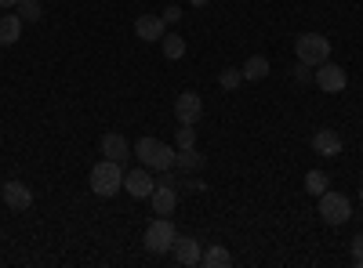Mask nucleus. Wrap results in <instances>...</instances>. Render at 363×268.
<instances>
[{"label":"nucleus","mask_w":363,"mask_h":268,"mask_svg":"<svg viewBox=\"0 0 363 268\" xmlns=\"http://www.w3.org/2000/svg\"><path fill=\"white\" fill-rule=\"evenodd\" d=\"M135 156H138L142 167H149L153 174H160V170H174L178 148H171V145L160 141V138H138V141H135Z\"/></svg>","instance_id":"obj_1"},{"label":"nucleus","mask_w":363,"mask_h":268,"mask_svg":"<svg viewBox=\"0 0 363 268\" xmlns=\"http://www.w3.org/2000/svg\"><path fill=\"white\" fill-rule=\"evenodd\" d=\"M120 189H124V167H120L116 160H99L95 167H91V192L95 196L109 199Z\"/></svg>","instance_id":"obj_2"},{"label":"nucleus","mask_w":363,"mask_h":268,"mask_svg":"<svg viewBox=\"0 0 363 268\" xmlns=\"http://www.w3.org/2000/svg\"><path fill=\"white\" fill-rule=\"evenodd\" d=\"M174 240H178V228H174V221L171 218H157V221H149V228H145V250L149 254H167V250H174Z\"/></svg>","instance_id":"obj_3"},{"label":"nucleus","mask_w":363,"mask_h":268,"mask_svg":"<svg viewBox=\"0 0 363 268\" xmlns=\"http://www.w3.org/2000/svg\"><path fill=\"white\" fill-rule=\"evenodd\" d=\"M294 51H298V62H306V66L316 69L320 62H327V58H330V40L323 33H301L294 40Z\"/></svg>","instance_id":"obj_4"},{"label":"nucleus","mask_w":363,"mask_h":268,"mask_svg":"<svg viewBox=\"0 0 363 268\" xmlns=\"http://www.w3.org/2000/svg\"><path fill=\"white\" fill-rule=\"evenodd\" d=\"M313 83L320 87V91H327V95H342L345 87H349V73L327 58V62H320V66L313 69Z\"/></svg>","instance_id":"obj_5"},{"label":"nucleus","mask_w":363,"mask_h":268,"mask_svg":"<svg viewBox=\"0 0 363 268\" xmlns=\"http://www.w3.org/2000/svg\"><path fill=\"white\" fill-rule=\"evenodd\" d=\"M320 199V218L327 221V225H345L349 221V214H352V203H349V196H342V192H323V196H316Z\"/></svg>","instance_id":"obj_6"},{"label":"nucleus","mask_w":363,"mask_h":268,"mask_svg":"<svg viewBox=\"0 0 363 268\" xmlns=\"http://www.w3.org/2000/svg\"><path fill=\"white\" fill-rule=\"evenodd\" d=\"M174 116H178V124H200L203 120V98L196 91H182L174 98Z\"/></svg>","instance_id":"obj_7"},{"label":"nucleus","mask_w":363,"mask_h":268,"mask_svg":"<svg viewBox=\"0 0 363 268\" xmlns=\"http://www.w3.org/2000/svg\"><path fill=\"white\" fill-rule=\"evenodd\" d=\"M0 196H4L8 211H18V214L33 206V189H29L26 182H4V185H0Z\"/></svg>","instance_id":"obj_8"},{"label":"nucleus","mask_w":363,"mask_h":268,"mask_svg":"<svg viewBox=\"0 0 363 268\" xmlns=\"http://www.w3.org/2000/svg\"><path fill=\"white\" fill-rule=\"evenodd\" d=\"M124 189H128V196H135V199H149V196H153V189H157L153 170H149V167H138V170L124 174Z\"/></svg>","instance_id":"obj_9"},{"label":"nucleus","mask_w":363,"mask_h":268,"mask_svg":"<svg viewBox=\"0 0 363 268\" xmlns=\"http://www.w3.org/2000/svg\"><path fill=\"white\" fill-rule=\"evenodd\" d=\"M200 257H203V247H200L196 235H178L174 240V261L193 268V264H200Z\"/></svg>","instance_id":"obj_10"},{"label":"nucleus","mask_w":363,"mask_h":268,"mask_svg":"<svg viewBox=\"0 0 363 268\" xmlns=\"http://www.w3.org/2000/svg\"><path fill=\"white\" fill-rule=\"evenodd\" d=\"M164 33H167V22L160 18V15H138L135 18V37L138 40H164Z\"/></svg>","instance_id":"obj_11"},{"label":"nucleus","mask_w":363,"mask_h":268,"mask_svg":"<svg viewBox=\"0 0 363 268\" xmlns=\"http://www.w3.org/2000/svg\"><path fill=\"white\" fill-rule=\"evenodd\" d=\"M342 145H345L342 134L330 131V127H320V131L313 134V153H316V156H338Z\"/></svg>","instance_id":"obj_12"},{"label":"nucleus","mask_w":363,"mask_h":268,"mask_svg":"<svg viewBox=\"0 0 363 268\" xmlns=\"http://www.w3.org/2000/svg\"><path fill=\"white\" fill-rule=\"evenodd\" d=\"M102 156H106V160H116V163H124V160L131 156V141H128L124 134H116V131L102 134Z\"/></svg>","instance_id":"obj_13"},{"label":"nucleus","mask_w":363,"mask_h":268,"mask_svg":"<svg viewBox=\"0 0 363 268\" xmlns=\"http://www.w3.org/2000/svg\"><path fill=\"white\" fill-rule=\"evenodd\" d=\"M149 199H153V211H157L160 218H171L174 206H178V189H174V185H157Z\"/></svg>","instance_id":"obj_14"},{"label":"nucleus","mask_w":363,"mask_h":268,"mask_svg":"<svg viewBox=\"0 0 363 268\" xmlns=\"http://www.w3.org/2000/svg\"><path fill=\"white\" fill-rule=\"evenodd\" d=\"M18 37H22V18L4 11V15H0V44L11 47V44H18Z\"/></svg>","instance_id":"obj_15"},{"label":"nucleus","mask_w":363,"mask_h":268,"mask_svg":"<svg viewBox=\"0 0 363 268\" xmlns=\"http://www.w3.org/2000/svg\"><path fill=\"white\" fill-rule=\"evenodd\" d=\"M200 264H207V268H233V254H229L222 243H211V247L203 250Z\"/></svg>","instance_id":"obj_16"},{"label":"nucleus","mask_w":363,"mask_h":268,"mask_svg":"<svg viewBox=\"0 0 363 268\" xmlns=\"http://www.w3.org/2000/svg\"><path fill=\"white\" fill-rule=\"evenodd\" d=\"M240 73H244V80H265L269 76V58L265 54H251L244 66H240Z\"/></svg>","instance_id":"obj_17"},{"label":"nucleus","mask_w":363,"mask_h":268,"mask_svg":"<svg viewBox=\"0 0 363 268\" xmlns=\"http://www.w3.org/2000/svg\"><path fill=\"white\" fill-rule=\"evenodd\" d=\"M174 167H182V170H200V167H203V156L196 153V145H193V148H178Z\"/></svg>","instance_id":"obj_18"},{"label":"nucleus","mask_w":363,"mask_h":268,"mask_svg":"<svg viewBox=\"0 0 363 268\" xmlns=\"http://www.w3.org/2000/svg\"><path fill=\"white\" fill-rule=\"evenodd\" d=\"M160 47H164V58H171V62H178V58L186 54V40H182L178 33H164Z\"/></svg>","instance_id":"obj_19"},{"label":"nucleus","mask_w":363,"mask_h":268,"mask_svg":"<svg viewBox=\"0 0 363 268\" xmlns=\"http://www.w3.org/2000/svg\"><path fill=\"white\" fill-rule=\"evenodd\" d=\"M327 185H330V182H327L323 170H309V174H306V192H309V196H323Z\"/></svg>","instance_id":"obj_20"},{"label":"nucleus","mask_w":363,"mask_h":268,"mask_svg":"<svg viewBox=\"0 0 363 268\" xmlns=\"http://www.w3.org/2000/svg\"><path fill=\"white\" fill-rule=\"evenodd\" d=\"M15 11H18L22 22H40V15H44V11H40V0H18Z\"/></svg>","instance_id":"obj_21"},{"label":"nucleus","mask_w":363,"mask_h":268,"mask_svg":"<svg viewBox=\"0 0 363 268\" xmlns=\"http://www.w3.org/2000/svg\"><path fill=\"white\" fill-rule=\"evenodd\" d=\"M218 83H222V91H236V87L244 83V73L229 66V69H222V73H218Z\"/></svg>","instance_id":"obj_22"},{"label":"nucleus","mask_w":363,"mask_h":268,"mask_svg":"<svg viewBox=\"0 0 363 268\" xmlns=\"http://www.w3.org/2000/svg\"><path fill=\"white\" fill-rule=\"evenodd\" d=\"M196 145V131H193V124H182L178 127V148H193Z\"/></svg>","instance_id":"obj_23"},{"label":"nucleus","mask_w":363,"mask_h":268,"mask_svg":"<svg viewBox=\"0 0 363 268\" xmlns=\"http://www.w3.org/2000/svg\"><path fill=\"white\" fill-rule=\"evenodd\" d=\"M160 18H164V22H167V25H174V22H178V18H182V8H178V4H167V8H164V15H160Z\"/></svg>","instance_id":"obj_24"},{"label":"nucleus","mask_w":363,"mask_h":268,"mask_svg":"<svg viewBox=\"0 0 363 268\" xmlns=\"http://www.w3.org/2000/svg\"><path fill=\"white\" fill-rule=\"evenodd\" d=\"M294 80H298V83H309V80H313V66L301 62V69H294Z\"/></svg>","instance_id":"obj_25"},{"label":"nucleus","mask_w":363,"mask_h":268,"mask_svg":"<svg viewBox=\"0 0 363 268\" xmlns=\"http://www.w3.org/2000/svg\"><path fill=\"white\" fill-rule=\"evenodd\" d=\"M359 257H363V232L352 240V261H359Z\"/></svg>","instance_id":"obj_26"},{"label":"nucleus","mask_w":363,"mask_h":268,"mask_svg":"<svg viewBox=\"0 0 363 268\" xmlns=\"http://www.w3.org/2000/svg\"><path fill=\"white\" fill-rule=\"evenodd\" d=\"M0 8H4V11H15V8H18V0H0Z\"/></svg>","instance_id":"obj_27"},{"label":"nucleus","mask_w":363,"mask_h":268,"mask_svg":"<svg viewBox=\"0 0 363 268\" xmlns=\"http://www.w3.org/2000/svg\"><path fill=\"white\" fill-rule=\"evenodd\" d=\"M189 4H193V8H203V4H207V0H189Z\"/></svg>","instance_id":"obj_28"},{"label":"nucleus","mask_w":363,"mask_h":268,"mask_svg":"<svg viewBox=\"0 0 363 268\" xmlns=\"http://www.w3.org/2000/svg\"><path fill=\"white\" fill-rule=\"evenodd\" d=\"M356 268H363V257H359V261H356Z\"/></svg>","instance_id":"obj_29"},{"label":"nucleus","mask_w":363,"mask_h":268,"mask_svg":"<svg viewBox=\"0 0 363 268\" xmlns=\"http://www.w3.org/2000/svg\"><path fill=\"white\" fill-rule=\"evenodd\" d=\"M359 203H363V189H359Z\"/></svg>","instance_id":"obj_30"}]
</instances>
